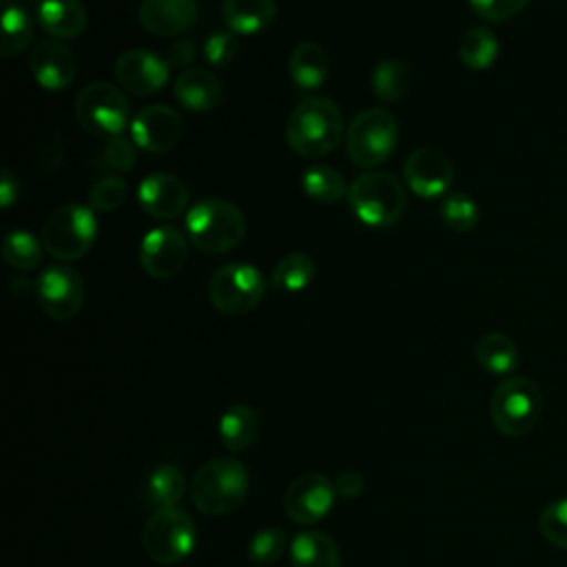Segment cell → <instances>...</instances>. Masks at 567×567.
<instances>
[{
	"instance_id": "6da1fadb",
	"label": "cell",
	"mask_w": 567,
	"mask_h": 567,
	"mask_svg": "<svg viewBox=\"0 0 567 567\" xmlns=\"http://www.w3.org/2000/svg\"><path fill=\"white\" fill-rule=\"evenodd\" d=\"M343 137L341 109L330 97L301 100L286 122V142L301 157H321Z\"/></svg>"
},
{
	"instance_id": "7a4b0ae2",
	"label": "cell",
	"mask_w": 567,
	"mask_h": 567,
	"mask_svg": "<svg viewBox=\"0 0 567 567\" xmlns=\"http://www.w3.org/2000/svg\"><path fill=\"white\" fill-rule=\"evenodd\" d=\"M248 494V470L241 461L219 456L206 461L190 483L193 505L208 516L235 512Z\"/></svg>"
},
{
	"instance_id": "3957f363",
	"label": "cell",
	"mask_w": 567,
	"mask_h": 567,
	"mask_svg": "<svg viewBox=\"0 0 567 567\" xmlns=\"http://www.w3.org/2000/svg\"><path fill=\"white\" fill-rule=\"evenodd\" d=\"M186 237L206 255H224L246 235L244 213L224 199H202L186 213Z\"/></svg>"
},
{
	"instance_id": "277c9868",
	"label": "cell",
	"mask_w": 567,
	"mask_h": 567,
	"mask_svg": "<svg viewBox=\"0 0 567 567\" xmlns=\"http://www.w3.org/2000/svg\"><path fill=\"white\" fill-rule=\"evenodd\" d=\"M354 217L372 228L396 224L405 213V188L388 171H365L348 188Z\"/></svg>"
},
{
	"instance_id": "5b68a950",
	"label": "cell",
	"mask_w": 567,
	"mask_h": 567,
	"mask_svg": "<svg viewBox=\"0 0 567 567\" xmlns=\"http://www.w3.org/2000/svg\"><path fill=\"white\" fill-rule=\"evenodd\" d=\"M97 235L95 210L82 204H62L53 208L42 226L44 250L60 259L73 261L84 257Z\"/></svg>"
},
{
	"instance_id": "8992f818",
	"label": "cell",
	"mask_w": 567,
	"mask_h": 567,
	"mask_svg": "<svg viewBox=\"0 0 567 567\" xmlns=\"http://www.w3.org/2000/svg\"><path fill=\"white\" fill-rule=\"evenodd\" d=\"M543 410L538 385L527 377H509L496 385L489 399V416L498 432L507 436L527 434Z\"/></svg>"
},
{
	"instance_id": "52a82bcc",
	"label": "cell",
	"mask_w": 567,
	"mask_h": 567,
	"mask_svg": "<svg viewBox=\"0 0 567 567\" xmlns=\"http://www.w3.org/2000/svg\"><path fill=\"white\" fill-rule=\"evenodd\" d=\"M399 140V126L390 111L372 106L361 111L346 131V151L350 162L361 168H374L390 157Z\"/></svg>"
},
{
	"instance_id": "ba28073f",
	"label": "cell",
	"mask_w": 567,
	"mask_h": 567,
	"mask_svg": "<svg viewBox=\"0 0 567 567\" xmlns=\"http://www.w3.org/2000/svg\"><path fill=\"white\" fill-rule=\"evenodd\" d=\"M266 295L261 272L244 261L219 266L208 279V301L221 315L239 317L252 312Z\"/></svg>"
},
{
	"instance_id": "9c48e42d",
	"label": "cell",
	"mask_w": 567,
	"mask_h": 567,
	"mask_svg": "<svg viewBox=\"0 0 567 567\" xmlns=\"http://www.w3.org/2000/svg\"><path fill=\"white\" fill-rule=\"evenodd\" d=\"M195 523L179 507L155 509L142 532V545L146 554L159 565H175L184 560L195 549Z\"/></svg>"
},
{
	"instance_id": "30bf717a",
	"label": "cell",
	"mask_w": 567,
	"mask_h": 567,
	"mask_svg": "<svg viewBox=\"0 0 567 567\" xmlns=\"http://www.w3.org/2000/svg\"><path fill=\"white\" fill-rule=\"evenodd\" d=\"M75 117L86 133L109 140L126 128L128 102L117 86L91 82L75 97Z\"/></svg>"
},
{
	"instance_id": "8fae6325",
	"label": "cell",
	"mask_w": 567,
	"mask_h": 567,
	"mask_svg": "<svg viewBox=\"0 0 567 567\" xmlns=\"http://www.w3.org/2000/svg\"><path fill=\"white\" fill-rule=\"evenodd\" d=\"M84 297L86 292L80 272L62 264L42 270L35 281V299L40 308L58 321L75 317L84 303Z\"/></svg>"
},
{
	"instance_id": "7c38bea8",
	"label": "cell",
	"mask_w": 567,
	"mask_h": 567,
	"mask_svg": "<svg viewBox=\"0 0 567 567\" xmlns=\"http://www.w3.org/2000/svg\"><path fill=\"white\" fill-rule=\"evenodd\" d=\"M188 237L175 226L151 228L140 244V266L153 279H173L188 259Z\"/></svg>"
},
{
	"instance_id": "4fadbf2b",
	"label": "cell",
	"mask_w": 567,
	"mask_h": 567,
	"mask_svg": "<svg viewBox=\"0 0 567 567\" xmlns=\"http://www.w3.org/2000/svg\"><path fill=\"white\" fill-rule=\"evenodd\" d=\"M334 498V483H330L323 474H303L288 485L284 496V509L290 520L301 525H315L328 516Z\"/></svg>"
},
{
	"instance_id": "5bb4252c",
	"label": "cell",
	"mask_w": 567,
	"mask_h": 567,
	"mask_svg": "<svg viewBox=\"0 0 567 567\" xmlns=\"http://www.w3.org/2000/svg\"><path fill=\"white\" fill-rule=\"evenodd\" d=\"M171 75V66L157 53L146 49H131L115 62V80L133 95L159 93Z\"/></svg>"
},
{
	"instance_id": "9a60e30c",
	"label": "cell",
	"mask_w": 567,
	"mask_h": 567,
	"mask_svg": "<svg viewBox=\"0 0 567 567\" xmlns=\"http://www.w3.org/2000/svg\"><path fill=\"white\" fill-rule=\"evenodd\" d=\"M182 137V120L166 104H148L131 120V140L146 153H166Z\"/></svg>"
},
{
	"instance_id": "2e32d148",
	"label": "cell",
	"mask_w": 567,
	"mask_h": 567,
	"mask_svg": "<svg viewBox=\"0 0 567 567\" xmlns=\"http://www.w3.org/2000/svg\"><path fill=\"white\" fill-rule=\"evenodd\" d=\"M403 177L408 188L425 199L443 195L454 179L450 159L436 148H416L405 157Z\"/></svg>"
},
{
	"instance_id": "e0dca14e",
	"label": "cell",
	"mask_w": 567,
	"mask_h": 567,
	"mask_svg": "<svg viewBox=\"0 0 567 567\" xmlns=\"http://www.w3.org/2000/svg\"><path fill=\"white\" fill-rule=\"evenodd\" d=\"M140 208L153 219H175L188 204L186 184L171 173H151L137 186Z\"/></svg>"
},
{
	"instance_id": "ac0fdd59",
	"label": "cell",
	"mask_w": 567,
	"mask_h": 567,
	"mask_svg": "<svg viewBox=\"0 0 567 567\" xmlns=\"http://www.w3.org/2000/svg\"><path fill=\"white\" fill-rule=\"evenodd\" d=\"M29 69L42 89H66L75 78V55L58 40H42L31 49Z\"/></svg>"
},
{
	"instance_id": "d6986e66",
	"label": "cell",
	"mask_w": 567,
	"mask_h": 567,
	"mask_svg": "<svg viewBox=\"0 0 567 567\" xmlns=\"http://www.w3.org/2000/svg\"><path fill=\"white\" fill-rule=\"evenodd\" d=\"M197 11V0H142L137 18L148 33L173 38L195 24Z\"/></svg>"
},
{
	"instance_id": "ffe728a7",
	"label": "cell",
	"mask_w": 567,
	"mask_h": 567,
	"mask_svg": "<svg viewBox=\"0 0 567 567\" xmlns=\"http://www.w3.org/2000/svg\"><path fill=\"white\" fill-rule=\"evenodd\" d=\"M35 20L53 40H69L84 31L86 9L80 0H38Z\"/></svg>"
},
{
	"instance_id": "44dd1931",
	"label": "cell",
	"mask_w": 567,
	"mask_h": 567,
	"mask_svg": "<svg viewBox=\"0 0 567 567\" xmlns=\"http://www.w3.org/2000/svg\"><path fill=\"white\" fill-rule=\"evenodd\" d=\"M173 95L177 102L195 113L210 111L221 100L219 80L206 69H186L173 82Z\"/></svg>"
},
{
	"instance_id": "7402d4cb",
	"label": "cell",
	"mask_w": 567,
	"mask_h": 567,
	"mask_svg": "<svg viewBox=\"0 0 567 567\" xmlns=\"http://www.w3.org/2000/svg\"><path fill=\"white\" fill-rule=\"evenodd\" d=\"M277 16L275 0H224L221 18L235 35H252L272 24Z\"/></svg>"
},
{
	"instance_id": "603a6c76",
	"label": "cell",
	"mask_w": 567,
	"mask_h": 567,
	"mask_svg": "<svg viewBox=\"0 0 567 567\" xmlns=\"http://www.w3.org/2000/svg\"><path fill=\"white\" fill-rule=\"evenodd\" d=\"M292 567H341L337 543L317 529L299 532L290 543Z\"/></svg>"
},
{
	"instance_id": "cb8c5ba5",
	"label": "cell",
	"mask_w": 567,
	"mask_h": 567,
	"mask_svg": "<svg viewBox=\"0 0 567 567\" xmlns=\"http://www.w3.org/2000/svg\"><path fill=\"white\" fill-rule=\"evenodd\" d=\"M288 71L299 89H319L328 75V55L323 47L317 42H299L290 53Z\"/></svg>"
},
{
	"instance_id": "d4e9b609",
	"label": "cell",
	"mask_w": 567,
	"mask_h": 567,
	"mask_svg": "<svg viewBox=\"0 0 567 567\" xmlns=\"http://www.w3.org/2000/svg\"><path fill=\"white\" fill-rule=\"evenodd\" d=\"M259 434V419L250 405L235 403L219 419V439L230 452L248 450Z\"/></svg>"
},
{
	"instance_id": "484cf974",
	"label": "cell",
	"mask_w": 567,
	"mask_h": 567,
	"mask_svg": "<svg viewBox=\"0 0 567 567\" xmlns=\"http://www.w3.org/2000/svg\"><path fill=\"white\" fill-rule=\"evenodd\" d=\"M33 40V20L29 11L13 2L4 0L2 2V44L0 53L2 58H13L22 53Z\"/></svg>"
},
{
	"instance_id": "4316f807",
	"label": "cell",
	"mask_w": 567,
	"mask_h": 567,
	"mask_svg": "<svg viewBox=\"0 0 567 567\" xmlns=\"http://www.w3.org/2000/svg\"><path fill=\"white\" fill-rule=\"evenodd\" d=\"M186 481L179 467L166 463L155 467L146 483H144V501L155 507V509H166V507H177L182 494H184Z\"/></svg>"
},
{
	"instance_id": "83f0119b",
	"label": "cell",
	"mask_w": 567,
	"mask_h": 567,
	"mask_svg": "<svg viewBox=\"0 0 567 567\" xmlns=\"http://www.w3.org/2000/svg\"><path fill=\"white\" fill-rule=\"evenodd\" d=\"M476 361L481 363L483 370L492 374H509L518 365V348L516 343L501 332H489L483 334L476 341Z\"/></svg>"
},
{
	"instance_id": "f1b7e54d",
	"label": "cell",
	"mask_w": 567,
	"mask_h": 567,
	"mask_svg": "<svg viewBox=\"0 0 567 567\" xmlns=\"http://www.w3.org/2000/svg\"><path fill=\"white\" fill-rule=\"evenodd\" d=\"M301 188L303 193L319 202V204H334L341 197H348V188L350 184L343 179V175L339 171H334L332 166L326 164H317V166H308L301 175Z\"/></svg>"
},
{
	"instance_id": "f546056e",
	"label": "cell",
	"mask_w": 567,
	"mask_h": 567,
	"mask_svg": "<svg viewBox=\"0 0 567 567\" xmlns=\"http://www.w3.org/2000/svg\"><path fill=\"white\" fill-rule=\"evenodd\" d=\"M458 58L467 69H489L498 58V40L487 27H472L458 42Z\"/></svg>"
},
{
	"instance_id": "4dcf8cb0",
	"label": "cell",
	"mask_w": 567,
	"mask_h": 567,
	"mask_svg": "<svg viewBox=\"0 0 567 567\" xmlns=\"http://www.w3.org/2000/svg\"><path fill=\"white\" fill-rule=\"evenodd\" d=\"M315 259L306 252H288L272 268V286L284 292H299L315 279Z\"/></svg>"
},
{
	"instance_id": "1f68e13d",
	"label": "cell",
	"mask_w": 567,
	"mask_h": 567,
	"mask_svg": "<svg viewBox=\"0 0 567 567\" xmlns=\"http://www.w3.org/2000/svg\"><path fill=\"white\" fill-rule=\"evenodd\" d=\"M370 84L379 100L396 102L405 95V91L410 86V69L403 60H396V58L381 60L372 69Z\"/></svg>"
},
{
	"instance_id": "d6a6232c",
	"label": "cell",
	"mask_w": 567,
	"mask_h": 567,
	"mask_svg": "<svg viewBox=\"0 0 567 567\" xmlns=\"http://www.w3.org/2000/svg\"><path fill=\"white\" fill-rule=\"evenodd\" d=\"M2 257L11 268L27 272L42 261V246L29 230H11L2 239Z\"/></svg>"
},
{
	"instance_id": "836d02e7",
	"label": "cell",
	"mask_w": 567,
	"mask_h": 567,
	"mask_svg": "<svg viewBox=\"0 0 567 567\" xmlns=\"http://www.w3.org/2000/svg\"><path fill=\"white\" fill-rule=\"evenodd\" d=\"M439 215L450 230L467 233L478 224V206L465 193H452L441 202Z\"/></svg>"
},
{
	"instance_id": "e575fe53",
	"label": "cell",
	"mask_w": 567,
	"mask_h": 567,
	"mask_svg": "<svg viewBox=\"0 0 567 567\" xmlns=\"http://www.w3.org/2000/svg\"><path fill=\"white\" fill-rule=\"evenodd\" d=\"M540 536L558 549H567V496L551 501L538 516Z\"/></svg>"
},
{
	"instance_id": "d590c367",
	"label": "cell",
	"mask_w": 567,
	"mask_h": 567,
	"mask_svg": "<svg viewBox=\"0 0 567 567\" xmlns=\"http://www.w3.org/2000/svg\"><path fill=\"white\" fill-rule=\"evenodd\" d=\"M286 549V534L279 527H264L248 540V556L257 565H272Z\"/></svg>"
},
{
	"instance_id": "8d00e7d4",
	"label": "cell",
	"mask_w": 567,
	"mask_h": 567,
	"mask_svg": "<svg viewBox=\"0 0 567 567\" xmlns=\"http://www.w3.org/2000/svg\"><path fill=\"white\" fill-rule=\"evenodd\" d=\"M126 199V184L120 177H102L89 190V208L97 213H111Z\"/></svg>"
},
{
	"instance_id": "74e56055",
	"label": "cell",
	"mask_w": 567,
	"mask_h": 567,
	"mask_svg": "<svg viewBox=\"0 0 567 567\" xmlns=\"http://www.w3.org/2000/svg\"><path fill=\"white\" fill-rule=\"evenodd\" d=\"M532 0H467L472 11L485 22H505L518 16Z\"/></svg>"
},
{
	"instance_id": "f35d334b",
	"label": "cell",
	"mask_w": 567,
	"mask_h": 567,
	"mask_svg": "<svg viewBox=\"0 0 567 567\" xmlns=\"http://www.w3.org/2000/svg\"><path fill=\"white\" fill-rule=\"evenodd\" d=\"M237 55V38L233 31H215L204 42V58L213 66H226Z\"/></svg>"
},
{
	"instance_id": "ab89813d",
	"label": "cell",
	"mask_w": 567,
	"mask_h": 567,
	"mask_svg": "<svg viewBox=\"0 0 567 567\" xmlns=\"http://www.w3.org/2000/svg\"><path fill=\"white\" fill-rule=\"evenodd\" d=\"M137 144L124 135H113L106 140V146H104V157L109 162L111 168L124 173V171H131L137 162Z\"/></svg>"
},
{
	"instance_id": "60d3db41",
	"label": "cell",
	"mask_w": 567,
	"mask_h": 567,
	"mask_svg": "<svg viewBox=\"0 0 567 567\" xmlns=\"http://www.w3.org/2000/svg\"><path fill=\"white\" fill-rule=\"evenodd\" d=\"M193 60H195V44L190 40H177V42L168 44V49H166L168 66L186 71Z\"/></svg>"
},
{
	"instance_id": "b9f144b4",
	"label": "cell",
	"mask_w": 567,
	"mask_h": 567,
	"mask_svg": "<svg viewBox=\"0 0 567 567\" xmlns=\"http://www.w3.org/2000/svg\"><path fill=\"white\" fill-rule=\"evenodd\" d=\"M363 489V478L359 472L354 470H343L337 478H334V492L341 498H357Z\"/></svg>"
},
{
	"instance_id": "7bdbcfd3",
	"label": "cell",
	"mask_w": 567,
	"mask_h": 567,
	"mask_svg": "<svg viewBox=\"0 0 567 567\" xmlns=\"http://www.w3.org/2000/svg\"><path fill=\"white\" fill-rule=\"evenodd\" d=\"M18 197V179L13 177L11 168L2 171V182H0V202L2 208H9Z\"/></svg>"
},
{
	"instance_id": "ee69618b",
	"label": "cell",
	"mask_w": 567,
	"mask_h": 567,
	"mask_svg": "<svg viewBox=\"0 0 567 567\" xmlns=\"http://www.w3.org/2000/svg\"><path fill=\"white\" fill-rule=\"evenodd\" d=\"M9 286H11V292L13 295H27V292H31V288H35V284L31 281V279H27V277H13L11 281H9Z\"/></svg>"
}]
</instances>
